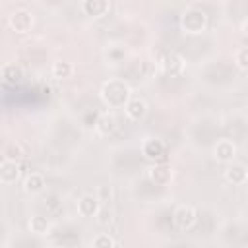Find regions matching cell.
<instances>
[{
    "mask_svg": "<svg viewBox=\"0 0 248 248\" xmlns=\"http://www.w3.org/2000/svg\"><path fill=\"white\" fill-rule=\"evenodd\" d=\"M132 97V87L128 81L120 79V78H110L107 81H103L101 89H99V99L101 103L114 110V108H124L126 103Z\"/></svg>",
    "mask_w": 248,
    "mask_h": 248,
    "instance_id": "6da1fadb",
    "label": "cell"
},
{
    "mask_svg": "<svg viewBox=\"0 0 248 248\" xmlns=\"http://www.w3.org/2000/svg\"><path fill=\"white\" fill-rule=\"evenodd\" d=\"M178 23H180L182 33H186V35H200V33H203L207 29V14L202 8L190 6V8H186L180 14Z\"/></svg>",
    "mask_w": 248,
    "mask_h": 248,
    "instance_id": "7a4b0ae2",
    "label": "cell"
},
{
    "mask_svg": "<svg viewBox=\"0 0 248 248\" xmlns=\"http://www.w3.org/2000/svg\"><path fill=\"white\" fill-rule=\"evenodd\" d=\"M6 23H8L10 31H14L17 35H27L35 27V16L27 8H16V10L10 12Z\"/></svg>",
    "mask_w": 248,
    "mask_h": 248,
    "instance_id": "3957f363",
    "label": "cell"
},
{
    "mask_svg": "<svg viewBox=\"0 0 248 248\" xmlns=\"http://www.w3.org/2000/svg\"><path fill=\"white\" fill-rule=\"evenodd\" d=\"M155 68L165 76H180L186 68V60L178 52H165L163 56L157 58Z\"/></svg>",
    "mask_w": 248,
    "mask_h": 248,
    "instance_id": "277c9868",
    "label": "cell"
},
{
    "mask_svg": "<svg viewBox=\"0 0 248 248\" xmlns=\"http://www.w3.org/2000/svg\"><path fill=\"white\" fill-rule=\"evenodd\" d=\"M196 223H198V211H196L194 205L182 203V205H178V207L172 211V225H174L178 231H182V232L192 231V229L196 227Z\"/></svg>",
    "mask_w": 248,
    "mask_h": 248,
    "instance_id": "5b68a950",
    "label": "cell"
},
{
    "mask_svg": "<svg viewBox=\"0 0 248 248\" xmlns=\"http://www.w3.org/2000/svg\"><path fill=\"white\" fill-rule=\"evenodd\" d=\"M145 176L151 184L155 186H169L174 178V170L170 165L167 163H161V161H153L151 167L145 169Z\"/></svg>",
    "mask_w": 248,
    "mask_h": 248,
    "instance_id": "8992f818",
    "label": "cell"
},
{
    "mask_svg": "<svg viewBox=\"0 0 248 248\" xmlns=\"http://www.w3.org/2000/svg\"><path fill=\"white\" fill-rule=\"evenodd\" d=\"M93 130H95V134L99 138H110V136H114L116 130H118V118H116V114L110 108L99 112L97 114V120L93 124Z\"/></svg>",
    "mask_w": 248,
    "mask_h": 248,
    "instance_id": "52a82bcc",
    "label": "cell"
},
{
    "mask_svg": "<svg viewBox=\"0 0 248 248\" xmlns=\"http://www.w3.org/2000/svg\"><path fill=\"white\" fill-rule=\"evenodd\" d=\"M101 207H103V203L97 198V194H83L76 203V211L81 219H95L97 213L101 211Z\"/></svg>",
    "mask_w": 248,
    "mask_h": 248,
    "instance_id": "ba28073f",
    "label": "cell"
},
{
    "mask_svg": "<svg viewBox=\"0 0 248 248\" xmlns=\"http://www.w3.org/2000/svg\"><path fill=\"white\" fill-rule=\"evenodd\" d=\"M236 143L232 141V140H227V138H223V140H217V143L213 145V149H211V155H213V159L217 161V163H221V165H227V163H232L234 159H236Z\"/></svg>",
    "mask_w": 248,
    "mask_h": 248,
    "instance_id": "9c48e42d",
    "label": "cell"
},
{
    "mask_svg": "<svg viewBox=\"0 0 248 248\" xmlns=\"http://www.w3.org/2000/svg\"><path fill=\"white\" fill-rule=\"evenodd\" d=\"M19 178H21V165L17 163V159L4 157L2 163H0V184L12 186Z\"/></svg>",
    "mask_w": 248,
    "mask_h": 248,
    "instance_id": "30bf717a",
    "label": "cell"
},
{
    "mask_svg": "<svg viewBox=\"0 0 248 248\" xmlns=\"http://www.w3.org/2000/svg\"><path fill=\"white\" fill-rule=\"evenodd\" d=\"M223 178L232 186H244L248 182V167L238 161L227 163L223 170Z\"/></svg>",
    "mask_w": 248,
    "mask_h": 248,
    "instance_id": "8fae6325",
    "label": "cell"
},
{
    "mask_svg": "<svg viewBox=\"0 0 248 248\" xmlns=\"http://www.w3.org/2000/svg\"><path fill=\"white\" fill-rule=\"evenodd\" d=\"M21 188L27 196H39L46 190V178L39 170H29L21 180Z\"/></svg>",
    "mask_w": 248,
    "mask_h": 248,
    "instance_id": "7c38bea8",
    "label": "cell"
},
{
    "mask_svg": "<svg viewBox=\"0 0 248 248\" xmlns=\"http://www.w3.org/2000/svg\"><path fill=\"white\" fill-rule=\"evenodd\" d=\"M147 110H149V107H147L145 99L143 97H136V95H132L130 101L124 107V114H126V118L130 122H141L145 118Z\"/></svg>",
    "mask_w": 248,
    "mask_h": 248,
    "instance_id": "4fadbf2b",
    "label": "cell"
},
{
    "mask_svg": "<svg viewBox=\"0 0 248 248\" xmlns=\"http://www.w3.org/2000/svg\"><path fill=\"white\" fill-rule=\"evenodd\" d=\"M140 151H141V155H143L145 159H149V161H159V159H163V155H165V151H167V145H165V141L159 140V138H145V140L141 141V145H140Z\"/></svg>",
    "mask_w": 248,
    "mask_h": 248,
    "instance_id": "5bb4252c",
    "label": "cell"
},
{
    "mask_svg": "<svg viewBox=\"0 0 248 248\" xmlns=\"http://www.w3.org/2000/svg\"><path fill=\"white\" fill-rule=\"evenodd\" d=\"M108 10H110V0H81V12L91 19L105 17Z\"/></svg>",
    "mask_w": 248,
    "mask_h": 248,
    "instance_id": "9a60e30c",
    "label": "cell"
},
{
    "mask_svg": "<svg viewBox=\"0 0 248 248\" xmlns=\"http://www.w3.org/2000/svg\"><path fill=\"white\" fill-rule=\"evenodd\" d=\"M50 221H48V217H45V215H39V213H35V215H31L29 219H27V229H29V232L31 234H37V236H45V234H48L50 232Z\"/></svg>",
    "mask_w": 248,
    "mask_h": 248,
    "instance_id": "2e32d148",
    "label": "cell"
},
{
    "mask_svg": "<svg viewBox=\"0 0 248 248\" xmlns=\"http://www.w3.org/2000/svg\"><path fill=\"white\" fill-rule=\"evenodd\" d=\"M76 72L74 64L72 62H66V60H54L52 66H50V74L54 79H68L72 78Z\"/></svg>",
    "mask_w": 248,
    "mask_h": 248,
    "instance_id": "e0dca14e",
    "label": "cell"
},
{
    "mask_svg": "<svg viewBox=\"0 0 248 248\" xmlns=\"http://www.w3.org/2000/svg\"><path fill=\"white\" fill-rule=\"evenodd\" d=\"M2 78H4V83L16 85V83H19L23 79V72H21V68L17 64L10 62V64H4L2 66Z\"/></svg>",
    "mask_w": 248,
    "mask_h": 248,
    "instance_id": "ac0fdd59",
    "label": "cell"
},
{
    "mask_svg": "<svg viewBox=\"0 0 248 248\" xmlns=\"http://www.w3.org/2000/svg\"><path fill=\"white\" fill-rule=\"evenodd\" d=\"M118 242L108 234V232H99L95 234L91 240H89V246L91 248H114Z\"/></svg>",
    "mask_w": 248,
    "mask_h": 248,
    "instance_id": "d6986e66",
    "label": "cell"
},
{
    "mask_svg": "<svg viewBox=\"0 0 248 248\" xmlns=\"http://www.w3.org/2000/svg\"><path fill=\"white\" fill-rule=\"evenodd\" d=\"M95 194H97V198L101 200L103 205H110V202H112V198H114V192H112V186H110V184H101Z\"/></svg>",
    "mask_w": 248,
    "mask_h": 248,
    "instance_id": "ffe728a7",
    "label": "cell"
},
{
    "mask_svg": "<svg viewBox=\"0 0 248 248\" xmlns=\"http://www.w3.org/2000/svg\"><path fill=\"white\" fill-rule=\"evenodd\" d=\"M234 66L238 70H248V46H240L234 52Z\"/></svg>",
    "mask_w": 248,
    "mask_h": 248,
    "instance_id": "44dd1931",
    "label": "cell"
},
{
    "mask_svg": "<svg viewBox=\"0 0 248 248\" xmlns=\"http://www.w3.org/2000/svg\"><path fill=\"white\" fill-rule=\"evenodd\" d=\"M4 157H12V159L23 157V151H21L19 143H8V145L4 147Z\"/></svg>",
    "mask_w": 248,
    "mask_h": 248,
    "instance_id": "7402d4cb",
    "label": "cell"
},
{
    "mask_svg": "<svg viewBox=\"0 0 248 248\" xmlns=\"http://www.w3.org/2000/svg\"><path fill=\"white\" fill-rule=\"evenodd\" d=\"M240 29H242L244 37H248V19H244V21H242V27H240Z\"/></svg>",
    "mask_w": 248,
    "mask_h": 248,
    "instance_id": "603a6c76",
    "label": "cell"
}]
</instances>
